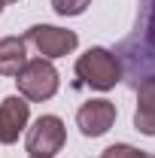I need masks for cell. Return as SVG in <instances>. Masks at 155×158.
Returning a JSON list of instances; mask_svg holds the SVG:
<instances>
[{
	"instance_id": "cell-10",
	"label": "cell",
	"mask_w": 155,
	"mask_h": 158,
	"mask_svg": "<svg viewBox=\"0 0 155 158\" xmlns=\"http://www.w3.org/2000/svg\"><path fill=\"white\" fill-rule=\"evenodd\" d=\"M103 158H146V152H140L134 146H128V143H116V146H110Z\"/></svg>"
},
{
	"instance_id": "cell-12",
	"label": "cell",
	"mask_w": 155,
	"mask_h": 158,
	"mask_svg": "<svg viewBox=\"0 0 155 158\" xmlns=\"http://www.w3.org/2000/svg\"><path fill=\"white\" fill-rule=\"evenodd\" d=\"M31 158H49V155H31Z\"/></svg>"
},
{
	"instance_id": "cell-14",
	"label": "cell",
	"mask_w": 155,
	"mask_h": 158,
	"mask_svg": "<svg viewBox=\"0 0 155 158\" xmlns=\"http://www.w3.org/2000/svg\"><path fill=\"white\" fill-rule=\"evenodd\" d=\"M0 12H3V0H0Z\"/></svg>"
},
{
	"instance_id": "cell-13",
	"label": "cell",
	"mask_w": 155,
	"mask_h": 158,
	"mask_svg": "<svg viewBox=\"0 0 155 158\" xmlns=\"http://www.w3.org/2000/svg\"><path fill=\"white\" fill-rule=\"evenodd\" d=\"M3 3H19V0H3Z\"/></svg>"
},
{
	"instance_id": "cell-3",
	"label": "cell",
	"mask_w": 155,
	"mask_h": 158,
	"mask_svg": "<svg viewBox=\"0 0 155 158\" xmlns=\"http://www.w3.org/2000/svg\"><path fill=\"white\" fill-rule=\"evenodd\" d=\"M64 140H67V131H64V122H61L58 116H40L37 122L27 128L24 146H27L31 155L55 158V152H61V146H64Z\"/></svg>"
},
{
	"instance_id": "cell-11",
	"label": "cell",
	"mask_w": 155,
	"mask_h": 158,
	"mask_svg": "<svg viewBox=\"0 0 155 158\" xmlns=\"http://www.w3.org/2000/svg\"><path fill=\"white\" fill-rule=\"evenodd\" d=\"M146 40L155 46V0H152V12H149V24H146Z\"/></svg>"
},
{
	"instance_id": "cell-5",
	"label": "cell",
	"mask_w": 155,
	"mask_h": 158,
	"mask_svg": "<svg viewBox=\"0 0 155 158\" xmlns=\"http://www.w3.org/2000/svg\"><path fill=\"white\" fill-rule=\"evenodd\" d=\"M31 118V103L21 94H9L0 100V143H15L21 131L27 128Z\"/></svg>"
},
{
	"instance_id": "cell-15",
	"label": "cell",
	"mask_w": 155,
	"mask_h": 158,
	"mask_svg": "<svg viewBox=\"0 0 155 158\" xmlns=\"http://www.w3.org/2000/svg\"><path fill=\"white\" fill-rule=\"evenodd\" d=\"M146 158H155V155H146Z\"/></svg>"
},
{
	"instance_id": "cell-6",
	"label": "cell",
	"mask_w": 155,
	"mask_h": 158,
	"mask_svg": "<svg viewBox=\"0 0 155 158\" xmlns=\"http://www.w3.org/2000/svg\"><path fill=\"white\" fill-rule=\"evenodd\" d=\"M113 122H116V103H110V100H103V98L82 103V110L76 113V125H79V131L85 137L107 134L113 128Z\"/></svg>"
},
{
	"instance_id": "cell-2",
	"label": "cell",
	"mask_w": 155,
	"mask_h": 158,
	"mask_svg": "<svg viewBox=\"0 0 155 158\" xmlns=\"http://www.w3.org/2000/svg\"><path fill=\"white\" fill-rule=\"evenodd\" d=\"M15 82H19V94L24 100H37L40 103V100L55 98V91H58V70L52 67L49 58H34L19 70Z\"/></svg>"
},
{
	"instance_id": "cell-9",
	"label": "cell",
	"mask_w": 155,
	"mask_h": 158,
	"mask_svg": "<svg viewBox=\"0 0 155 158\" xmlns=\"http://www.w3.org/2000/svg\"><path fill=\"white\" fill-rule=\"evenodd\" d=\"M91 6V0H52V9L58 15H82Z\"/></svg>"
},
{
	"instance_id": "cell-1",
	"label": "cell",
	"mask_w": 155,
	"mask_h": 158,
	"mask_svg": "<svg viewBox=\"0 0 155 158\" xmlns=\"http://www.w3.org/2000/svg\"><path fill=\"white\" fill-rule=\"evenodd\" d=\"M76 76L91 85L97 91H110L116 88V82L122 79V67H119V58L110 52V49H88L85 55H79L76 61Z\"/></svg>"
},
{
	"instance_id": "cell-4",
	"label": "cell",
	"mask_w": 155,
	"mask_h": 158,
	"mask_svg": "<svg viewBox=\"0 0 155 158\" xmlns=\"http://www.w3.org/2000/svg\"><path fill=\"white\" fill-rule=\"evenodd\" d=\"M24 43H34L40 55L52 61V58L70 55V52L79 46V37L73 34V31H64V27H55V24H34V27L27 31Z\"/></svg>"
},
{
	"instance_id": "cell-7",
	"label": "cell",
	"mask_w": 155,
	"mask_h": 158,
	"mask_svg": "<svg viewBox=\"0 0 155 158\" xmlns=\"http://www.w3.org/2000/svg\"><path fill=\"white\" fill-rule=\"evenodd\" d=\"M134 125L140 134L155 137V76L143 79L137 88V113H134Z\"/></svg>"
},
{
	"instance_id": "cell-16",
	"label": "cell",
	"mask_w": 155,
	"mask_h": 158,
	"mask_svg": "<svg viewBox=\"0 0 155 158\" xmlns=\"http://www.w3.org/2000/svg\"><path fill=\"white\" fill-rule=\"evenodd\" d=\"M100 158H103V155H100Z\"/></svg>"
},
{
	"instance_id": "cell-8",
	"label": "cell",
	"mask_w": 155,
	"mask_h": 158,
	"mask_svg": "<svg viewBox=\"0 0 155 158\" xmlns=\"http://www.w3.org/2000/svg\"><path fill=\"white\" fill-rule=\"evenodd\" d=\"M24 46L27 43L21 37H3L0 40V76H19V70L27 64Z\"/></svg>"
}]
</instances>
